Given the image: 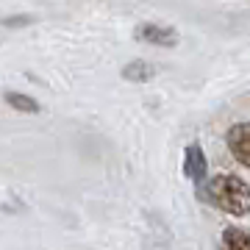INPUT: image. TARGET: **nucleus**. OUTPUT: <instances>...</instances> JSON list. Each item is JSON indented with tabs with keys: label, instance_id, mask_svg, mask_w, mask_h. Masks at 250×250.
Segmentation results:
<instances>
[{
	"label": "nucleus",
	"instance_id": "obj_1",
	"mask_svg": "<svg viewBox=\"0 0 250 250\" xmlns=\"http://www.w3.org/2000/svg\"><path fill=\"white\" fill-rule=\"evenodd\" d=\"M211 197L228 214H248L250 211V187L236 175H220L211 184Z\"/></svg>",
	"mask_w": 250,
	"mask_h": 250
},
{
	"label": "nucleus",
	"instance_id": "obj_7",
	"mask_svg": "<svg viewBox=\"0 0 250 250\" xmlns=\"http://www.w3.org/2000/svg\"><path fill=\"white\" fill-rule=\"evenodd\" d=\"M6 103H9L11 108H17V111H25V114H36V111H39V103L31 100L28 95H20V92H9V95H6Z\"/></svg>",
	"mask_w": 250,
	"mask_h": 250
},
{
	"label": "nucleus",
	"instance_id": "obj_2",
	"mask_svg": "<svg viewBox=\"0 0 250 250\" xmlns=\"http://www.w3.org/2000/svg\"><path fill=\"white\" fill-rule=\"evenodd\" d=\"M228 147L242 164L250 167V123H242V125H233L228 131Z\"/></svg>",
	"mask_w": 250,
	"mask_h": 250
},
{
	"label": "nucleus",
	"instance_id": "obj_4",
	"mask_svg": "<svg viewBox=\"0 0 250 250\" xmlns=\"http://www.w3.org/2000/svg\"><path fill=\"white\" fill-rule=\"evenodd\" d=\"M187 175L195 181H200L206 175V159H203L200 145H189L187 147Z\"/></svg>",
	"mask_w": 250,
	"mask_h": 250
},
{
	"label": "nucleus",
	"instance_id": "obj_3",
	"mask_svg": "<svg viewBox=\"0 0 250 250\" xmlns=\"http://www.w3.org/2000/svg\"><path fill=\"white\" fill-rule=\"evenodd\" d=\"M136 39L142 42H150V45H161V47H170L178 42V34L170 31V28H159V25H139L136 28Z\"/></svg>",
	"mask_w": 250,
	"mask_h": 250
},
{
	"label": "nucleus",
	"instance_id": "obj_6",
	"mask_svg": "<svg viewBox=\"0 0 250 250\" xmlns=\"http://www.w3.org/2000/svg\"><path fill=\"white\" fill-rule=\"evenodd\" d=\"M153 67L147 62H139V59H136V62H131L128 64V67H123V75L128 81H147V78H153Z\"/></svg>",
	"mask_w": 250,
	"mask_h": 250
},
{
	"label": "nucleus",
	"instance_id": "obj_5",
	"mask_svg": "<svg viewBox=\"0 0 250 250\" xmlns=\"http://www.w3.org/2000/svg\"><path fill=\"white\" fill-rule=\"evenodd\" d=\"M223 250H250V233L228 228L223 236Z\"/></svg>",
	"mask_w": 250,
	"mask_h": 250
}]
</instances>
